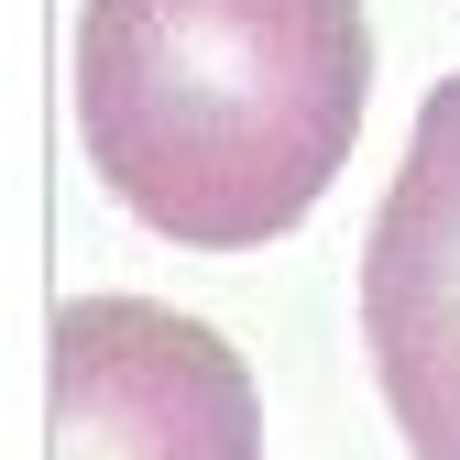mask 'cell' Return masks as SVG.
<instances>
[{"mask_svg":"<svg viewBox=\"0 0 460 460\" xmlns=\"http://www.w3.org/2000/svg\"><path fill=\"white\" fill-rule=\"evenodd\" d=\"M88 176L154 242L263 252L362 143L373 12L362 0H88L77 12Z\"/></svg>","mask_w":460,"mask_h":460,"instance_id":"1","label":"cell"},{"mask_svg":"<svg viewBox=\"0 0 460 460\" xmlns=\"http://www.w3.org/2000/svg\"><path fill=\"white\" fill-rule=\"evenodd\" d=\"M44 460H263V394L187 307L66 296L44 329Z\"/></svg>","mask_w":460,"mask_h":460,"instance_id":"2","label":"cell"},{"mask_svg":"<svg viewBox=\"0 0 460 460\" xmlns=\"http://www.w3.org/2000/svg\"><path fill=\"white\" fill-rule=\"evenodd\" d=\"M362 351L417 460H460V66L417 99L362 242Z\"/></svg>","mask_w":460,"mask_h":460,"instance_id":"3","label":"cell"}]
</instances>
